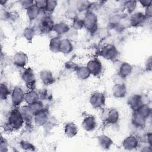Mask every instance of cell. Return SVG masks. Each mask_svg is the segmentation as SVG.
Instances as JSON below:
<instances>
[{"mask_svg": "<svg viewBox=\"0 0 152 152\" xmlns=\"http://www.w3.org/2000/svg\"><path fill=\"white\" fill-rule=\"evenodd\" d=\"M21 78L27 87L30 90H34L36 78L34 71L30 67L24 68L21 74Z\"/></svg>", "mask_w": 152, "mask_h": 152, "instance_id": "5", "label": "cell"}, {"mask_svg": "<svg viewBox=\"0 0 152 152\" xmlns=\"http://www.w3.org/2000/svg\"><path fill=\"white\" fill-rule=\"evenodd\" d=\"M147 119L140 115L137 112H133L131 117V124L137 129H142L146 125Z\"/></svg>", "mask_w": 152, "mask_h": 152, "instance_id": "19", "label": "cell"}, {"mask_svg": "<svg viewBox=\"0 0 152 152\" xmlns=\"http://www.w3.org/2000/svg\"><path fill=\"white\" fill-rule=\"evenodd\" d=\"M26 92L20 86H15L10 95L11 104L13 107H20L24 102Z\"/></svg>", "mask_w": 152, "mask_h": 152, "instance_id": "3", "label": "cell"}, {"mask_svg": "<svg viewBox=\"0 0 152 152\" xmlns=\"http://www.w3.org/2000/svg\"><path fill=\"white\" fill-rule=\"evenodd\" d=\"M65 17L66 18H68V20H71L73 21L74 19H75L77 17L76 11H75L72 9H69L65 13Z\"/></svg>", "mask_w": 152, "mask_h": 152, "instance_id": "39", "label": "cell"}, {"mask_svg": "<svg viewBox=\"0 0 152 152\" xmlns=\"http://www.w3.org/2000/svg\"><path fill=\"white\" fill-rule=\"evenodd\" d=\"M144 139L146 143H147L149 145L152 147V134L151 132L146 134V135H144Z\"/></svg>", "mask_w": 152, "mask_h": 152, "instance_id": "43", "label": "cell"}, {"mask_svg": "<svg viewBox=\"0 0 152 152\" xmlns=\"http://www.w3.org/2000/svg\"><path fill=\"white\" fill-rule=\"evenodd\" d=\"M20 109L24 119L25 123L30 124L32 121H33L34 115L31 111L30 107L28 104L20 106Z\"/></svg>", "mask_w": 152, "mask_h": 152, "instance_id": "25", "label": "cell"}, {"mask_svg": "<svg viewBox=\"0 0 152 152\" xmlns=\"http://www.w3.org/2000/svg\"><path fill=\"white\" fill-rule=\"evenodd\" d=\"M140 146V140L135 135H130L122 142V147L125 150L131 151L138 148Z\"/></svg>", "mask_w": 152, "mask_h": 152, "instance_id": "10", "label": "cell"}, {"mask_svg": "<svg viewBox=\"0 0 152 152\" xmlns=\"http://www.w3.org/2000/svg\"><path fill=\"white\" fill-rule=\"evenodd\" d=\"M91 3L87 1H80L76 3L75 7L80 12H87L90 11Z\"/></svg>", "mask_w": 152, "mask_h": 152, "instance_id": "31", "label": "cell"}, {"mask_svg": "<svg viewBox=\"0 0 152 152\" xmlns=\"http://www.w3.org/2000/svg\"><path fill=\"white\" fill-rule=\"evenodd\" d=\"M152 7H151V5L146 8H145V12H144L145 17L147 18H150L152 16Z\"/></svg>", "mask_w": 152, "mask_h": 152, "instance_id": "44", "label": "cell"}, {"mask_svg": "<svg viewBox=\"0 0 152 152\" xmlns=\"http://www.w3.org/2000/svg\"><path fill=\"white\" fill-rule=\"evenodd\" d=\"M20 147L22 150L27 151H33L36 150L35 146L31 142L26 140H21L20 142Z\"/></svg>", "mask_w": 152, "mask_h": 152, "instance_id": "34", "label": "cell"}, {"mask_svg": "<svg viewBox=\"0 0 152 152\" xmlns=\"http://www.w3.org/2000/svg\"><path fill=\"white\" fill-rule=\"evenodd\" d=\"M145 68L147 71H150L151 70V58L150 56L145 62Z\"/></svg>", "mask_w": 152, "mask_h": 152, "instance_id": "46", "label": "cell"}, {"mask_svg": "<svg viewBox=\"0 0 152 152\" xmlns=\"http://www.w3.org/2000/svg\"><path fill=\"white\" fill-rule=\"evenodd\" d=\"M28 62L27 55L21 51L16 52L12 57L14 65L19 68H24Z\"/></svg>", "mask_w": 152, "mask_h": 152, "instance_id": "12", "label": "cell"}, {"mask_svg": "<svg viewBox=\"0 0 152 152\" xmlns=\"http://www.w3.org/2000/svg\"><path fill=\"white\" fill-rule=\"evenodd\" d=\"M47 0H40L34 1V4L40 10L45 11L46 6Z\"/></svg>", "mask_w": 152, "mask_h": 152, "instance_id": "42", "label": "cell"}, {"mask_svg": "<svg viewBox=\"0 0 152 152\" xmlns=\"http://www.w3.org/2000/svg\"><path fill=\"white\" fill-rule=\"evenodd\" d=\"M43 10H40L35 4L26 10V14L27 18L30 21L35 20H38Z\"/></svg>", "mask_w": 152, "mask_h": 152, "instance_id": "23", "label": "cell"}, {"mask_svg": "<svg viewBox=\"0 0 152 152\" xmlns=\"http://www.w3.org/2000/svg\"><path fill=\"white\" fill-rule=\"evenodd\" d=\"M83 19L84 28L91 33L96 31L98 26V18L96 14L93 11L90 10L86 12Z\"/></svg>", "mask_w": 152, "mask_h": 152, "instance_id": "2", "label": "cell"}, {"mask_svg": "<svg viewBox=\"0 0 152 152\" xmlns=\"http://www.w3.org/2000/svg\"><path fill=\"white\" fill-rule=\"evenodd\" d=\"M37 28L43 33H48L53 31L55 23L49 14H45L39 20Z\"/></svg>", "mask_w": 152, "mask_h": 152, "instance_id": "6", "label": "cell"}, {"mask_svg": "<svg viewBox=\"0 0 152 152\" xmlns=\"http://www.w3.org/2000/svg\"><path fill=\"white\" fill-rule=\"evenodd\" d=\"M75 71L77 78L81 80H86L91 75V74L86 66H78Z\"/></svg>", "mask_w": 152, "mask_h": 152, "instance_id": "28", "label": "cell"}, {"mask_svg": "<svg viewBox=\"0 0 152 152\" xmlns=\"http://www.w3.org/2000/svg\"><path fill=\"white\" fill-rule=\"evenodd\" d=\"M97 143L102 149L107 150L110 148L113 142L112 140L109 136L102 134L97 137Z\"/></svg>", "mask_w": 152, "mask_h": 152, "instance_id": "20", "label": "cell"}, {"mask_svg": "<svg viewBox=\"0 0 152 152\" xmlns=\"http://www.w3.org/2000/svg\"><path fill=\"white\" fill-rule=\"evenodd\" d=\"M11 91L8 85L5 83H1L0 84V98L2 100H7L10 96Z\"/></svg>", "mask_w": 152, "mask_h": 152, "instance_id": "29", "label": "cell"}, {"mask_svg": "<svg viewBox=\"0 0 152 152\" xmlns=\"http://www.w3.org/2000/svg\"><path fill=\"white\" fill-rule=\"evenodd\" d=\"M9 145L8 141L5 138L1 136V141H0V151L1 152H7L8 151Z\"/></svg>", "mask_w": 152, "mask_h": 152, "instance_id": "38", "label": "cell"}, {"mask_svg": "<svg viewBox=\"0 0 152 152\" xmlns=\"http://www.w3.org/2000/svg\"><path fill=\"white\" fill-rule=\"evenodd\" d=\"M36 34V29L31 26L26 27L23 32V37L28 41H32Z\"/></svg>", "mask_w": 152, "mask_h": 152, "instance_id": "32", "label": "cell"}, {"mask_svg": "<svg viewBox=\"0 0 152 152\" xmlns=\"http://www.w3.org/2000/svg\"><path fill=\"white\" fill-rule=\"evenodd\" d=\"M97 122L93 115H87L82 121L81 127L87 132H92L97 128Z\"/></svg>", "mask_w": 152, "mask_h": 152, "instance_id": "13", "label": "cell"}, {"mask_svg": "<svg viewBox=\"0 0 152 152\" xmlns=\"http://www.w3.org/2000/svg\"><path fill=\"white\" fill-rule=\"evenodd\" d=\"M137 2L134 1H126L124 3V8L125 10L129 13H132V12H134L137 8Z\"/></svg>", "mask_w": 152, "mask_h": 152, "instance_id": "36", "label": "cell"}, {"mask_svg": "<svg viewBox=\"0 0 152 152\" xmlns=\"http://www.w3.org/2000/svg\"><path fill=\"white\" fill-rule=\"evenodd\" d=\"M112 93L113 96L115 98H124L126 96L127 93L126 87L124 83L115 84L112 88Z\"/></svg>", "mask_w": 152, "mask_h": 152, "instance_id": "16", "label": "cell"}, {"mask_svg": "<svg viewBox=\"0 0 152 152\" xmlns=\"http://www.w3.org/2000/svg\"><path fill=\"white\" fill-rule=\"evenodd\" d=\"M21 7L26 9V10L30 8L31 6H33L34 4V1H30V0H26V1H21L20 2Z\"/></svg>", "mask_w": 152, "mask_h": 152, "instance_id": "40", "label": "cell"}, {"mask_svg": "<svg viewBox=\"0 0 152 152\" xmlns=\"http://www.w3.org/2000/svg\"><path fill=\"white\" fill-rule=\"evenodd\" d=\"M89 102L93 108L96 109H102L106 104V96L102 92H94L90 96Z\"/></svg>", "mask_w": 152, "mask_h": 152, "instance_id": "7", "label": "cell"}, {"mask_svg": "<svg viewBox=\"0 0 152 152\" xmlns=\"http://www.w3.org/2000/svg\"><path fill=\"white\" fill-rule=\"evenodd\" d=\"M147 18L144 12L138 11L133 13L129 18V24L134 27H137L144 23Z\"/></svg>", "mask_w": 152, "mask_h": 152, "instance_id": "15", "label": "cell"}, {"mask_svg": "<svg viewBox=\"0 0 152 152\" xmlns=\"http://www.w3.org/2000/svg\"><path fill=\"white\" fill-rule=\"evenodd\" d=\"M49 119V113L48 110L45 108L43 110L34 115L33 122L37 126H43L47 124Z\"/></svg>", "mask_w": 152, "mask_h": 152, "instance_id": "14", "label": "cell"}, {"mask_svg": "<svg viewBox=\"0 0 152 152\" xmlns=\"http://www.w3.org/2000/svg\"><path fill=\"white\" fill-rule=\"evenodd\" d=\"M145 97L142 94H135L131 96L128 99V105L133 112L137 111L142 105L148 104L145 101Z\"/></svg>", "mask_w": 152, "mask_h": 152, "instance_id": "8", "label": "cell"}, {"mask_svg": "<svg viewBox=\"0 0 152 152\" xmlns=\"http://www.w3.org/2000/svg\"><path fill=\"white\" fill-rule=\"evenodd\" d=\"M132 69L133 68L130 64L126 62H123L119 66L118 74L125 80L131 74Z\"/></svg>", "mask_w": 152, "mask_h": 152, "instance_id": "18", "label": "cell"}, {"mask_svg": "<svg viewBox=\"0 0 152 152\" xmlns=\"http://www.w3.org/2000/svg\"><path fill=\"white\" fill-rule=\"evenodd\" d=\"M91 75L97 77L100 75L103 71V65L98 58H93L89 60L86 65Z\"/></svg>", "mask_w": 152, "mask_h": 152, "instance_id": "9", "label": "cell"}, {"mask_svg": "<svg viewBox=\"0 0 152 152\" xmlns=\"http://www.w3.org/2000/svg\"><path fill=\"white\" fill-rule=\"evenodd\" d=\"M74 46L71 40L67 38L61 40L59 52L64 55H68L72 52Z\"/></svg>", "mask_w": 152, "mask_h": 152, "instance_id": "24", "label": "cell"}, {"mask_svg": "<svg viewBox=\"0 0 152 152\" xmlns=\"http://www.w3.org/2000/svg\"><path fill=\"white\" fill-rule=\"evenodd\" d=\"M139 3L141 4V5L142 7L146 8L151 5L152 1L150 0H144V1H140L139 2Z\"/></svg>", "mask_w": 152, "mask_h": 152, "instance_id": "45", "label": "cell"}, {"mask_svg": "<svg viewBox=\"0 0 152 152\" xmlns=\"http://www.w3.org/2000/svg\"><path fill=\"white\" fill-rule=\"evenodd\" d=\"M64 131L65 135L67 137L72 138L77 135L78 132V129L77 125L75 123L69 122L65 124L64 128Z\"/></svg>", "mask_w": 152, "mask_h": 152, "instance_id": "21", "label": "cell"}, {"mask_svg": "<svg viewBox=\"0 0 152 152\" xmlns=\"http://www.w3.org/2000/svg\"><path fill=\"white\" fill-rule=\"evenodd\" d=\"M28 106H29L30 109L33 115H35L36 113L39 112L43 110L44 109H45L44 104L41 100H39Z\"/></svg>", "mask_w": 152, "mask_h": 152, "instance_id": "33", "label": "cell"}, {"mask_svg": "<svg viewBox=\"0 0 152 152\" xmlns=\"http://www.w3.org/2000/svg\"><path fill=\"white\" fill-rule=\"evenodd\" d=\"M25 123L20 107H13L10 112L3 129L5 132H11L20 129Z\"/></svg>", "mask_w": 152, "mask_h": 152, "instance_id": "1", "label": "cell"}, {"mask_svg": "<svg viewBox=\"0 0 152 152\" xmlns=\"http://www.w3.org/2000/svg\"><path fill=\"white\" fill-rule=\"evenodd\" d=\"M99 55L106 60L114 61L119 56V50L114 45L107 44L100 50Z\"/></svg>", "mask_w": 152, "mask_h": 152, "instance_id": "4", "label": "cell"}, {"mask_svg": "<svg viewBox=\"0 0 152 152\" xmlns=\"http://www.w3.org/2000/svg\"><path fill=\"white\" fill-rule=\"evenodd\" d=\"M39 78L43 84L50 86L55 81V77L53 73L48 69H43L40 72Z\"/></svg>", "mask_w": 152, "mask_h": 152, "instance_id": "17", "label": "cell"}, {"mask_svg": "<svg viewBox=\"0 0 152 152\" xmlns=\"http://www.w3.org/2000/svg\"><path fill=\"white\" fill-rule=\"evenodd\" d=\"M140 115L144 118L148 119L151 115V109L148 104H145L142 105L137 111H136Z\"/></svg>", "mask_w": 152, "mask_h": 152, "instance_id": "30", "label": "cell"}, {"mask_svg": "<svg viewBox=\"0 0 152 152\" xmlns=\"http://www.w3.org/2000/svg\"><path fill=\"white\" fill-rule=\"evenodd\" d=\"M104 116L103 119L109 125H115L118 124L119 120V112L116 108H110L105 110Z\"/></svg>", "mask_w": 152, "mask_h": 152, "instance_id": "11", "label": "cell"}, {"mask_svg": "<svg viewBox=\"0 0 152 152\" xmlns=\"http://www.w3.org/2000/svg\"><path fill=\"white\" fill-rule=\"evenodd\" d=\"M57 5H58V2L56 1L47 0L46 6L45 11L46 12H48V14H51L55 11Z\"/></svg>", "mask_w": 152, "mask_h": 152, "instance_id": "35", "label": "cell"}, {"mask_svg": "<svg viewBox=\"0 0 152 152\" xmlns=\"http://www.w3.org/2000/svg\"><path fill=\"white\" fill-rule=\"evenodd\" d=\"M69 30V26L65 22L60 21L55 24L53 31L56 33L57 36H61L66 34Z\"/></svg>", "mask_w": 152, "mask_h": 152, "instance_id": "22", "label": "cell"}, {"mask_svg": "<svg viewBox=\"0 0 152 152\" xmlns=\"http://www.w3.org/2000/svg\"><path fill=\"white\" fill-rule=\"evenodd\" d=\"M40 100L39 93L34 90H30L26 92L24 102L26 104L30 105L32 103Z\"/></svg>", "mask_w": 152, "mask_h": 152, "instance_id": "26", "label": "cell"}, {"mask_svg": "<svg viewBox=\"0 0 152 152\" xmlns=\"http://www.w3.org/2000/svg\"><path fill=\"white\" fill-rule=\"evenodd\" d=\"M72 28L77 31L81 30L83 28H84L83 19L80 18L78 17H77L75 19H74L72 21Z\"/></svg>", "mask_w": 152, "mask_h": 152, "instance_id": "37", "label": "cell"}, {"mask_svg": "<svg viewBox=\"0 0 152 152\" xmlns=\"http://www.w3.org/2000/svg\"><path fill=\"white\" fill-rule=\"evenodd\" d=\"M62 39L60 36H56L52 37L49 41V48L53 53H58L60 50V45Z\"/></svg>", "mask_w": 152, "mask_h": 152, "instance_id": "27", "label": "cell"}, {"mask_svg": "<svg viewBox=\"0 0 152 152\" xmlns=\"http://www.w3.org/2000/svg\"><path fill=\"white\" fill-rule=\"evenodd\" d=\"M78 65L72 61H67L65 64V68L69 70L75 71L76 69L78 68Z\"/></svg>", "mask_w": 152, "mask_h": 152, "instance_id": "41", "label": "cell"}]
</instances>
